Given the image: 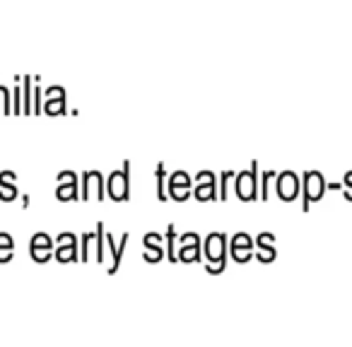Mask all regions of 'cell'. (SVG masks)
<instances>
[{"label": "cell", "mask_w": 352, "mask_h": 347, "mask_svg": "<svg viewBox=\"0 0 352 347\" xmlns=\"http://www.w3.org/2000/svg\"><path fill=\"white\" fill-rule=\"evenodd\" d=\"M203 258H206L208 273L220 275L227 268V234L210 232L203 241Z\"/></svg>", "instance_id": "6da1fadb"}, {"label": "cell", "mask_w": 352, "mask_h": 347, "mask_svg": "<svg viewBox=\"0 0 352 347\" xmlns=\"http://www.w3.org/2000/svg\"><path fill=\"white\" fill-rule=\"evenodd\" d=\"M107 198L113 203H126L131 198V161H123L118 171H111L107 179Z\"/></svg>", "instance_id": "7a4b0ae2"}, {"label": "cell", "mask_w": 352, "mask_h": 347, "mask_svg": "<svg viewBox=\"0 0 352 347\" xmlns=\"http://www.w3.org/2000/svg\"><path fill=\"white\" fill-rule=\"evenodd\" d=\"M56 260H58V263L80 260V239L73 232H60V234L56 236Z\"/></svg>", "instance_id": "3957f363"}, {"label": "cell", "mask_w": 352, "mask_h": 347, "mask_svg": "<svg viewBox=\"0 0 352 347\" xmlns=\"http://www.w3.org/2000/svg\"><path fill=\"white\" fill-rule=\"evenodd\" d=\"M97 196V201L107 198V181L99 171H85L82 174V191H80V201H89Z\"/></svg>", "instance_id": "277c9868"}, {"label": "cell", "mask_w": 352, "mask_h": 347, "mask_svg": "<svg viewBox=\"0 0 352 347\" xmlns=\"http://www.w3.org/2000/svg\"><path fill=\"white\" fill-rule=\"evenodd\" d=\"M128 241H131V234H128V232H123L118 241L113 239L111 232H107V249H109V254H111V268L107 270L109 275L118 273V268H121V260H123V254H126V249H128Z\"/></svg>", "instance_id": "5b68a950"}, {"label": "cell", "mask_w": 352, "mask_h": 347, "mask_svg": "<svg viewBox=\"0 0 352 347\" xmlns=\"http://www.w3.org/2000/svg\"><path fill=\"white\" fill-rule=\"evenodd\" d=\"M256 193H258V186H256V164H251L249 171L236 174V196L241 201H254Z\"/></svg>", "instance_id": "8992f818"}, {"label": "cell", "mask_w": 352, "mask_h": 347, "mask_svg": "<svg viewBox=\"0 0 352 347\" xmlns=\"http://www.w3.org/2000/svg\"><path fill=\"white\" fill-rule=\"evenodd\" d=\"M193 198L198 203H212L220 201V186H217V177L210 179V181H201L193 186Z\"/></svg>", "instance_id": "52a82bcc"}, {"label": "cell", "mask_w": 352, "mask_h": 347, "mask_svg": "<svg viewBox=\"0 0 352 347\" xmlns=\"http://www.w3.org/2000/svg\"><path fill=\"white\" fill-rule=\"evenodd\" d=\"M179 260L182 263H201L203 260V241H188L179 249Z\"/></svg>", "instance_id": "ba28073f"}, {"label": "cell", "mask_w": 352, "mask_h": 347, "mask_svg": "<svg viewBox=\"0 0 352 347\" xmlns=\"http://www.w3.org/2000/svg\"><path fill=\"white\" fill-rule=\"evenodd\" d=\"M166 181H169V174H166V164L160 161L155 169V183H157V201L166 203L169 201V191H166Z\"/></svg>", "instance_id": "9c48e42d"}, {"label": "cell", "mask_w": 352, "mask_h": 347, "mask_svg": "<svg viewBox=\"0 0 352 347\" xmlns=\"http://www.w3.org/2000/svg\"><path fill=\"white\" fill-rule=\"evenodd\" d=\"M94 251H97V232H87L80 239V263H89Z\"/></svg>", "instance_id": "30bf717a"}, {"label": "cell", "mask_w": 352, "mask_h": 347, "mask_svg": "<svg viewBox=\"0 0 352 347\" xmlns=\"http://www.w3.org/2000/svg\"><path fill=\"white\" fill-rule=\"evenodd\" d=\"M56 198H58L60 203L80 201V183L70 181V183H60V186H56Z\"/></svg>", "instance_id": "8fae6325"}, {"label": "cell", "mask_w": 352, "mask_h": 347, "mask_svg": "<svg viewBox=\"0 0 352 347\" xmlns=\"http://www.w3.org/2000/svg\"><path fill=\"white\" fill-rule=\"evenodd\" d=\"M278 191H280V198L292 201L294 193H297V177H294V174H283L278 181Z\"/></svg>", "instance_id": "7c38bea8"}, {"label": "cell", "mask_w": 352, "mask_h": 347, "mask_svg": "<svg viewBox=\"0 0 352 347\" xmlns=\"http://www.w3.org/2000/svg\"><path fill=\"white\" fill-rule=\"evenodd\" d=\"M65 97H44V113L46 116H65Z\"/></svg>", "instance_id": "4fadbf2b"}, {"label": "cell", "mask_w": 352, "mask_h": 347, "mask_svg": "<svg viewBox=\"0 0 352 347\" xmlns=\"http://www.w3.org/2000/svg\"><path fill=\"white\" fill-rule=\"evenodd\" d=\"M32 89H34V78L25 75L22 78V113L32 116Z\"/></svg>", "instance_id": "5bb4252c"}, {"label": "cell", "mask_w": 352, "mask_h": 347, "mask_svg": "<svg viewBox=\"0 0 352 347\" xmlns=\"http://www.w3.org/2000/svg\"><path fill=\"white\" fill-rule=\"evenodd\" d=\"M164 239H166V258H169V263H179V251H176V227L174 225H169L166 227V234H164Z\"/></svg>", "instance_id": "9a60e30c"}, {"label": "cell", "mask_w": 352, "mask_h": 347, "mask_svg": "<svg viewBox=\"0 0 352 347\" xmlns=\"http://www.w3.org/2000/svg\"><path fill=\"white\" fill-rule=\"evenodd\" d=\"M44 111V89H41V78H34V89H32V116H39Z\"/></svg>", "instance_id": "2e32d148"}, {"label": "cell", "mask_w": 352, "mask_h": 347, "mask_svg": "<svg viewBox=\"0 0 352 347\" xmlns=\"http://www.w3.org/2000/svg\"><path fill=\"white\" fill-rule=\"evenodd\" d=\"M94 232H97V251H94V260L102 263L104 254H107V230H104V222H97Z\"/></svg>", "instance_id": "e0dca14e"}, {"label": "cell", "mask_w": 352, "mask_h": 347, "mask_svg": "<svg viewBox=\"0 0 352 347\" xmlns=\"http://www.w3.org/2000/svg\"><path fill=\"white\" fill-rule=\"evenodd\" d=\"M230 254L236 263H246V260L254 258V246H246V244H230Z\"/></svg>", "instance_id": "ac0fdd59"}, {"label": "cell", "mask_w": 352, "mask_h": 347, "mask_svg": "<svg viewBox=\"0 0 352 347\" xmlns=\"http://www.w3.org/2000/svg\"><path fill=\"white\" fill-rule=\"evenodd\" d=\"M30 256L34 263H46V260L54 256V246H44V244H30Z\"/></svg>", "instance_id": "d6986e66"}, {"label": "cell", "mask_w": 352, "mask_h": 347, "mask_svg": "<svg viewBox=\"0 0 352 347\" xmlns=\"http://www.w3.org/2000/svg\"><path fill=\"white\" fill-rule=\"evenodd\" d=\"M174 186H193L191 174H188V171H184V169H179V171H174V174H169V181H166V191H169V188H174Z\"/></svg>", "instance_id": "ffe728a7"}, {"label": "cell", "mask_w": 352, "mask_h": 347, "mask_svg": "<svg viewBox=\"0 0 352 347\" xmlns=\"http://www.w3.org/2000/svg\"><path fill=\"white\" fill-rule=\"evenodd\" d=\"M0 116H12V92L0 85Z\"/></svg>", "instance_id": "44dd1931"}, {"label": "cell", "mask_w": 352, "mask_h": 347, "mask_svg": "<svg viewBox=\"0 0 352 347\" xmlns=\"http://www.w3.org/2000/svg\"><path fill=\"white\" fill-rule=\"evenodd\" d=\"M164 256H166V251L162 249V244H150V246H145V254H142V258H145L147 263H160Z\"/></svg>", "instance_id": "7402d4cb"}, {"label": "cell", "mask_w": 352, "mask_h": 347, "mask_svg": "<svg viewBox=\"0 0 352 347\" xmlns=\"http://www.w3.org/2000/svg\"><path fill=\"white\" fill-rule=\"evenodd\" d=\"M20 198V188L17 183H0V201L3 203H12Z\"/></svg>", "instance_id": "603a6c76"}, {"label": "cell", "mask_w": 352, "mask_h": 347, "mask_svg": "<svg viewBox=\"0 0 352 347\" xmlns=\"http://www.w3.org/2000/svg\"><path fill=\"white\" fill-rule=\"evenodd\" d=\"M12 116H22V80L15 78L12 87Z\"/></svg>", "instance_id": "cb8c5ba5"}, {"label": "cell", "mask_w": 352, "mask_h": 347, "mask_svg": "<svg viewBox=\"0 0 352 347\" xmlns=\"http://www.w3.org/2000/svg\"><path fill=\"white\" fill-rule=\"evenodd\" d=\"M191 191H193V186H174V188H169V198L176 203H184L193 196Z\"/></svg>", "instance_id": "d4e9b609"}, {"label": "cell", "mask_w": 352, "mask_h": 347, "mask_svg": "<svg viewBox=\"0 0 352 347\" xmlns=\"http://www.w3.org/2000/svg\"><path fill=\"white\" fill-rule=\"evenodd\" d=\"M220 201H225L227 198V191H230V179L234 177V174H232V171H222L220 174Z\"/></svg>", "instance_id": "484cf974"}, {"label": "cell", "mask_w": 352, "mask_h": 347, "mask_svg": "<svg viewBox=\"0 0 352 347\" xmlns=\"http://www.w3.org/2000/svg\"><path fill=\"white\" fill-rule=\"evenodd\" d=\"M70 181H78V174H75V171H70V169L60 171L58 177H56V186H60V183H70Z\"/></svg>", "instance_id": "4316f807"}, {"label": "cell", "mask_w": 352, "mask_h": 347, "mask_svg": "<svg viewBox=\"0 0 352 347\" xmlns=\"http://www.w3.org/2000/svg\"><path fill=\"white\" fill-rule=\"evenodd\" d=\"M217 174H212V171H208V169H203V171H198L196 177H193V186L196 183H201V181H210V179H215Z\"/></svg>", "instance_id": "83f0119b"}, {"label": "cell", "mask_w": 352, "mask_h": 347, "mask_svg": "<svg viewBox=\"0 0 352 347\" xmlns=\"http://www.w3.org/2000/svg\"><path fill=\"white\" fill-rule=\"evenodd\" d=\"M230 244H246V246H254V241H251V236H249V234H244V232H239V234L232 236Z\"/></svg>", "instance_id": "f1b7e54d"}, {"label": "cell", "mask_w": 352, "mask_h": 347, "mask_svg": "<svg viewBox=\"0 0 352 347\" xmlns=\"http://www.w3.org/2000/svg\"><path fill=\"white\" fill-rule=\"evenodd\" d=\"M0 183H17V174L10 169L6 171H0Z\"/></svg>", "instance_id": "f546056e"}, {"label": "cell", "mask_w": 352, "mask_h": 347, "mask_svg": "<svg viewBox=\"0 0 352 347\" xmlns=\"http://www.w3.org/2000/svg\"><path fill=\"white\" fill-rule=\"evenodd\" d=\"M12 254H15V249H10V246H0V263H10Z\"/></svg>", "instance_id": "4dcf8cb0"}, {"label": "cell", "mask_w": 352, "mask_h": 347, "mask_svg": "<svg viewBox=\"0 0 352 347\" xmlns=\"http://www.w3.org/2000/svg\"><path fill=\"white\" fill-rule=\"evenodd\" d=\"M142 244L150 246V244H162V234H155V232H147L145 239H142Z\"/></svg>", "instance_id": "1f68e13d"}, {"label": "cell", "mask_w": 352, "mask_h": 347, "mask_svg": "<svg viewBox=\"0 0 352 347\" xmlns=\"http://www.w3.org/2000/svg\"><path fill=\"white\" fill-rule=\"evenodd\" d=\"M20 203H22V208H25V210H27V208H30V196H25V193H20Z\"/></svg>", "instance_id": "d6a6232c"}]
</instances>
